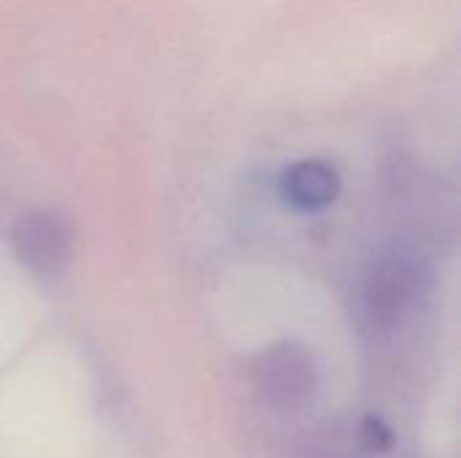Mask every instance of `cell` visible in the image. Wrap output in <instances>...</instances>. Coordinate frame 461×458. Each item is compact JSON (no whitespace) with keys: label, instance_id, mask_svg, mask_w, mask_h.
Returning a JSON list of instances; mask_svg holds the SVG:
<instances>
[{"label":"cell","instance_id":"4","mask_svg":"<svg viewBox=\"0 0 461 458\" xmlns=\"http://www.w3.org/2000/svg\"><path fill=\"white\" fill-rule=\"evenodd\" d=\"M284 197L303 211H319L330 205L338 194V173L319 159H305L292 165L281 181Z\"/></svg>","mask_w":461,"mask_h":458},{"label":"cell","instance_id":"3","mask_svg":"<svg viewBox=\"0 0 461 458\" xmlns=\"http://www.w3.org/2000/svg\"><path fill=\"white\" fill-rule=\"evenodd\" d=\"M68 248V227L51 213H27L14 227V251L32 270H54L65 262Z\"/></svg>","mask_w":461,"mask_h":458},{"label":"cell","instance_id":"2","mask_svg":"<svg viewBox=\"0 0 461 458\" xmlns=\"http://www.w3.org/2000/svg\"><path fill=\"white\" fill-rule=\"evenodd\" d=\"M419 292V267L402 251H389L378 256L370 267L365 283V302L375 321H397L413 302Z\"/></svg>","mask_w":461,"mask_h":458},{"label":"cell","instance_id":"1","mask_svg":"<svg viewBox=\"0 0 461 458\" xmlns=\"http://www.w3.org/2000/svg\"><path fill=\"white\" fill-rule=\"evenodd\" d=\"M257 386L276 408L294 410L305 405L316 389V367L311 354L294 343L273 346L257 362Z\"/></svg>","mask_w":461,"mask_h":458}]
</instances>
